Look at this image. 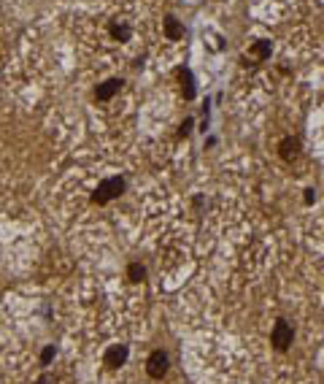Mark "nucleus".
Here are the masks:
<instances>
[{"label":"nucleus","instance_id":"11","mask_svg":"<svg viewBox=\"0 0 324 384\" xmlns=\"http://www.w3.org/2000/svg\"><path fill=\"white\" fill-rule=\"evenodd\" d=\"M38 384H57V381H54V376H52V373H43L41 379H38Z\"/></svg>","mask_w":324,"mask_h":384},{"label":"nucleus","instance_id":"1","mask_svg":"<svg viewBox=\"0 0 324 384\" xmlns=\"http://www.w3.org/2000/svg\"><path fill=\"white\" fill-rule=\"evenodd\" d=\"M122 190H125V179H119V176L105 179V182H100V187L95 190V195H92V200H95L97 206H103V203H108L111 198H119Z\"/></svg>","mask_w":324,"mask_h":384},{"label":"nucleus","instance_id":"7","mask_svg":"<svg viewBox=\"0 0 324 384\" xmlns=\"http://www.w3.org/2000/svg\"><path fill=\"white\" fill-rule=\"evenodd\" d=\"M127 276H130V281H143V276H146V268H143L141 263H133L127 268Z\"/></svg>","mask_w":324,"mask_h":384},{"label":"nucleus","instance_id":"3","mask_svg":"<svg viewBox=\"0 0 324 384\" xmlns=\"http://www.w3.org/2000/svg\"><path fill=\"white\" fill-rule=\"evenodd\" d=\"M168 354H165L162 349H154L149 354V360H146V373L151 376V379H162L165 373H168Z\"/></svg>","mask_w":324,"mask_h":384},{"label":"nucleus","instance_id":"8","mask_svg":"<svg viewBox=\"0 0 324 384\" xmlns=\"http://www.w3.org/2000/svg\"><path fill=\"white\" fill-rule=\"evenodd\" d=\"M294 155H297V141H289V138H286L284 143H281V157H284V160H292Z\"/></svg>","mask_w":324,"mask_h":384},{"label":"nucleus","instance_id":"9","mask_svg":"<svg viewBox=\"0 0 324 384\" xmlns=\"http://www.w3.org/2000/svg\"><path fill=\"white\" fill-rule=\"evenodd\" d=\"M54 354H57V349H54V346H46V349L41 352V365H49V363L54 360Z\"/></svg>","mask_w":324,"mask_h":384},{"label":"nucleus","instance_id":"6","mask_svg":"<svg viewBox=\"0 0 324 384\" xmlns=\"http://www.w3.org/2000/svg\"><path fill=\"white\" fill-rule=\"evenodd\" d=\"M165 33H168V38L170 41H176V38H181V25H178V22L176 19H173V17H168V19H165Z\"/></svg>","mask_w":324,"mask_h":384},{"label":"nucleus","instance_id":"5","mask_svg":"<svg viewBox=\"0 0 324 384\" xmlns=\"http://www.w3.org/2000/svg\"><path fill=\"white\" fill-rule=\"evenodd\" d=\"M119 84H122L119 79H111V82L100 84L97 90H95V98H97V100H111V98L119 92Z\"/></svg>","mask_w":324,"mask_h":384},{"label":"nucleus","instance_id":"2","mask_svg":"<svg viewBox=\"0 0 324 384\" xmlns=\"http://www.w3.org/2000/svg\"><path fill=\"white\" fill-rule=\"evenodd\" d=\"M273 346H276L278 352H284V349H289V344H292V338H294V330H292V325L286 322V320H278L276 325H273Z\"/></svg>","mask_w":324,"mask_h":384},{"label":"nucleus","instance_id":"10","mask_svg":"<svg viewBox=\"0 0 324 384\" xmlns=\"http://www.w3.org/2000/svg\"><path fill=\"white\" fill-rule=\"evenodd\" d=\"M254 52H257L259 57H268V54H270V41H262V43H257V46H254Z\"/></svg>","mask_w":324,"mask_h":384},{"label":"nucleus","instance_id":"4","mask_svg":"<svg viewBox=\"0 0 324 384\" xmlns=\"http://www.w3.org/2000/svg\"><path fill=\"white\" fill-rule=\"evenodd\" d=\"M127 354H130L127 346H125V344H117V346H111V349L105 352L103 363H105L108 368H119V365H125V363H127Z\"/></svg>","mask_w":324,"mask_h":384}]
</instances>
